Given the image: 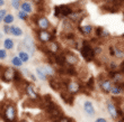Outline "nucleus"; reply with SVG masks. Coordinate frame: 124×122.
Wrapping results in <instances>:
<instances>
[{"mask_svg": "<svg viewBox=\"0 0 124 122\" xmlns=\"http://www.w3.org/2000/svg\"><path fill=\"white\" fill-rule=\"evenodd\" d=\"M20 1H18V0H11L10 1V5H11V7H13L14 9H16V10H19L20 8Z\"/></svg>", "mask_w": 124, "mask_h": 122, "instance_id": "nucleus-28", "label": "nucleus"}, {"mask_svg": "<svg viewBox=\"0 0 124 122\" xmlns=\"http://www.w3.org/2000/svg\"><path fill=\"white\" fill-rule=\"evenodd\" d=\"M17 75V70L14 66H6L0 71V78L5 83H11L15 81V77Z\"/></svg>", "mask_w": 124, "mask_h": 122, "instance_id": "nucleus-7", "label": "nucleus"}, {"mask_svg": "<svg viewBox=\"0 0 124 122\" xmlns=\"http://www.w3.org/2000/svg\"><path fill=\"white\" fill-rule=\"evenodd\" d=\"M105 66H106L107 72L117 71V70L121 68V63H120V61H116V59H114V58H109L108 62L105 64Z\"/></svg>", "mask_w": 124, "mask_h": 122, "instance_id": "nucleus-17", "label": "nucleus"}, {"mask_svg": "<svg viewBox=\"0 0 124 122\" xmlns=\"http://www.w3.org/2000/svg\"><path fill=\"white\" fill-rule=\"evenodd\" d=\"M20 10H24L25 13H27L28 15H31V13H33V11H34V9H33V5L31 1H28V0H25V1H23V2L20 3Z\"/></svg>", "mask_w": 124, "mask_h": 122, "instance_id": "nucleus-21", "label": "nucleus"}, {"mask_svg": "<svg viewBox=\"0 0 124 122\" xmlns=\"http://www.w3.org/2000/svg\"><path fill=\"white\" fill-rule=\"evenodd\" d=\"M80 51V56L84 58V61L87 62V63H90V62L95 61V53H94V48H93L92 43L85 39L81 42V46L79 48Z\"/></svg>", "mask_w": 124, "mask_h": 122, "instance_id": "nucleus-2", "label": "nucleus"}, {"mask_svg": "<svg viewBox=\"0 0 124 122\" xmlns=\"http://www.w3.org/2000/svg\"><path fill=\"white\" fill-rule=\"evenodd\" d=\"M23 91L24 93L27 95V97L30 100H32V101H34V102H37L39 103V101H41V99H42V96L39 94V92H37V90L35 89V86L33 85L32 82H25V84H24V87H23Z\"/></svg>", "mask_w": 124, "mask_h": 122, "instance_id": "nucleus-6", "label": "nucleus"}, {"mask_svg": "<svg viewBox=\"0 0 124 122\" xmlns=\"http://www.w3.org/2000/svg\"><path fill=\"white\" fill-rule=\"evenodd\" d=\"M106 109H107V112L109 113V116H112V119L116 120V119H120V118H123L118 104L116 102H114L113 100H107V102H106Z\"/></svg>", "mask_w": 124, "mask_h": 122, "instance_id": "nucleus-9", "label": "nucleus"}, {"mask_svg": "<svg viewBox=\"0 0 124 122\" xmlns=\"http://www.w3.org/2000/svg\"><path fill=\"white\" fill-rule=\"evenodd\" d=\"M17 56L22 59V62H23V63H27V62H30V59H31V54L27 51H25V49L18 51Z\"/></svg>", "mask_w": 124, "mask_h": 122, "instance_id": "nucleus-22", "label": "nucleus"}, {"mask_svg": "<svg viewBox=\"0 0 124 122\" xmlns=\"http://www.w3.org/2000/svg\"><path fill=\"white\" fill-rule=\"evenodd\" d=\"M18 1H20V0H18Z\"/></svg>", "mask_w": 124, "mask_h": 122, "instance_id": "nucleus-41", "label": "nucleus"}, {"mask_svg": "<svg viewBox=\"0 0 124 122\" xmlns=\"http://www.w3.org/2000/svg\"><path fill=\"white\" fill-rule=\"evenodd\" d=\"M58 122H73V120H72L71 118H69V116H62L61 118H60V119L58 120Z\"/></svg>", "mask_w": 124, "mask_h": 122, "instance_id": "nucleus-30", "label": "nucleus"}, {"mask_svg": "<svg viewBox=\"0 0 124 122\" xmlns=\"http://www.w3.org/2000/svg\"><path fill=\"white\" fill-rule=\"evenodd\" d=\"M28 1H31V2L34 3V5H35V6H37V7L44 5V0H28Z\"/></svg>", "mask_w": 124, "mask_h": 122, "instance_id": "nucleus-34", "label": "nucleus"}, {"mask_svg": "<svg viewBox=\"0 0 124 122\" xmlns=\"http://www.w3.org/2000/svg\"><path fill=\"white\" fill-rule=\"evenodd\" d=\"M95 122H107V120L105 118H98V119L95 120Z\"/></svg>", "mask_w": 124, "mask_h": 122, "instance_id": "nucleus-35", "label": "nucleus"}, {"mask_svg": "<svg viewBox=\"0 0 124 122\" xmlns=\"http://www.w3.org/2000/svg\"><path fill=\"white\" fill-rule=\"evenodd\" d=\"M14 20H15V17H14L13 13H7V15L5 16V18H3V24H5V25H11V24L14 23Z\"/></svg>", "mask_w": 124, "mask_h": 122, "instance_id": "nucleus-26", "label": "nucleus"}, {"mask_svg": "<svg viewBox=\"0 0 124 122\" xmlns=\"http://www.w3.org/2000/svg\"><path fill=\"white\" fill-rule=\"evenodd\" d=\"M64 89L72 95H77L84 91V83L79 80H76L75 77H70V78L65 80Z\"/></svg>", "mask_w": 124, "mask_h": 122, "instance_id": "nucleus-3", "label": "nucleus"}, {"mask_svg": "<svg viewBox=\"0 0 124 122\" xmlns=\"http://www.w3.org/2000/svg\"><path fill=\"white\" fill-rule=\"evenodd\" d=\"M5 3H6V2H5V0H0V8L5 6Z\"/></svg>", "mask_w": 124, "mask_h": 122, "instance_id": "nucleus-37", "label": "nucleus"}, {"mask_svg": "<svg viewBox=\"0 0 124 122\" xmlns=\"http://www.w3.org/2000/svg\"><path fill=\"white\" fill-rule=\"evenodd\" d=\"M7 56H8V54H7V49L0 48V61H5V59L7 58Z\"/></svg>", "mask_w": 124, "mask_h": 122, "instance_id": "nucleus-29", "label": "nucleus"}, {"mask_svg": "<svg viewBox=\"0 0 124 122\" xmlns=\"http://www.w3.org/2000/svg\"><path fill=\"white\" fill-rule=\"evenodd\" d=\"M19 122H28V121H27V120L26 119H23V120H20V121Z\"/></svg>", "mask_w": 124, "mask_h": 122, "instance_id": "nucleus-40", "label": "nucleus"}, {"mask_svg": "<svg viewBox=\"0 0 124 122\" xmlns=\"http://www.w3.org/2000/svg\"><path fill=\"white\" fill-rule=\"evenodd\" d=\"M1 40H2V32H0V42H1Z\"/></svg>", "mask_w": 124, "mask_h": 122, "instance_id": "nucleus-39", "label": "nucleus"}, {"mask_svg": "<svg viewBox=\"0 0 124 122\" xmlns=\"http://www.w3.org/2000/svg\"><path fill=\"white\" fill-rule=\"evenodd\" d=\"M10 35L15 36V37H20V36H23V35H24V32H23V29L20 28L19 26L14 25V26H11V30H10Z\"/></svg>", "mask_w": 124, "mask_h": 122, "instance_id": "nucleus-24", "label": "nucleus"}, {"mask_svg": "<svg viewBox=\"0 0 124 122\" xmlns=\"http://www.w3.org/2000/svg\"><path fill=\"white\" fill-rule=\"evenodd\" d=\"M84 111H85L86 114L89 116H95L96 110H95V106H94V104H93L92 101L87 100V101L84 102Z\"/></svg>", "mask_w": 124, "mask_h": 122, "instance_id": "nucleus-18", "label": "nucleus"}, {"mask_svg": "<svg viewBox=\"0 0 124 122\" xmlns=\"http://www.w3.org/2000/svg\"><path fill=\"white\" fill-rule=\"evenodd\" d=\"M0 119H2V104L0 103Z\"/></svg>", "mask_w": 124, "mask_h": 122, "instance_id": "nucleus-36", "label": "nucleus"}, {"mask_svg": "<svg viewBox=\"0 0 124 122\" xmlns=\"http://www.w3.org/2000/svg\"><path fill=\"white\" fill-rule=\"evenodd\" d=\"M7 15V10L6 9H0V24L3 23V18Z\"/></svg>", "mask_w": 124, "mask_h": 122, "instance_id": "nucleus-33", "label": "nucleus"}, {"mask_svg": "<svg viewBox=\"0 0 124 122\" xmlns=\"http://www.w3.org/2000/svg\"><path fill=\"white\" fill-rule=\"evenodd\" d=\"M62 55H63V58H64L65 65H70V66L78 67L79 57L76 53H73V51H70V49H65V51H62Z\"/></svg>", "mask_w": 124, "mask_h": 122, "instance_id": "nucleus-11", "label": "nucleus"}, {"mask_svg": "<svg viewBox=\"0 0 124 122\" xmlns=\"http://www.w3.org/2000/svg\"><path fill=\"white\" fill-rule=\"evenodd\" d=\"M96 83L98 84V87H99V90H101V93L104 94H109L111 93V90H112V86H113V84L114 82L111 80V77L107 75V73H103L101 74L97 78V82Z\"/></svg>", "mask_w": 124, "mask_h": 122, "instance_id": "nucleus-4", "label": "nucleus"}, {"mask_svg": "<svg viewBox=\"0 0 124 122\" xmlns=\"http://www.w3.org/2000/svg\"><path fill=\"white\" fill-rule=\"evenodd\" d=\"M22 45H23L24 49L27 51L28 53L32 55H34L36 49V45H35V40L31 35H25V37L23 38V42H22Z\"/></svg>", "mask_w": 124, "mask_h": 122, "instance_id": "nucleus-13", "label": "nucleus"}, {"mask_svg": "<svg viewBox=\"0 0 124 122\" xmlns=\"http://www.w3.org/2000/svg\"><path fill=\"white\" fill-rule=\"evenodd\" d=\"M112 96L114 97H121L124 95V86L121 85V84H116L114 83L113 86H112V90H111V93H109Z\"/></svg>", "mask_w": 124, "mask_h": 122, "instance_id": "nucleus-16", "label": "nucleus"}, {"mask_svg": "<svg viewBox=\"0 0 124 122\" xmlns=\"http://www.w3.org/2000/svg\"><path fill=\"white\" fill-rule=\"evenodd\" d=\"M23 62H22V59H20L18 56H14L13 58H11V65H13L15 68H20L22 66H23Z\"/></svg>", "mask_w": 124, "mask_h": 122, "instance_id": "nucleus-25", "label": "nucleus"}, {"mask_svg": "<svg viewBox=\"0 0 124 122\" xmlns=\"http://www.w3.org/2000/svg\"><path fill=\"white\" fill-rule=\"evenodd\" d=\"M116 99H118V106H120V110H121L122 112V116H124V101H121V99L120 97H116Z\"/></svg>", "mask_w": 124, "mask_h": 122, "instance_id": "nucleus-31", "label": "nucleus"}, {"mask_svg": "<svg viewBox=\"0 0 124 122\" xmlns=\"http://www.w3.org/2000/svg\"><path fill=\"white\" fill-rule=\"evenodd\" d=\"M61 99L63 100V102L67 103V104H72L73 103V99H75V95H72L65 90H62L61 91Z\"/></svg>", "mask_w": 124, "mask_h": 122, "instance_id": "nucleus-19", "label": "nucleus"}, {"mask_svg": "<svg viewBox=\"0 0 124 122\" xmlns=\"http://www.w3.org/2000/svg\"><path fill=\"white\" fill-rule=\"evenodd\" d=\"M43 51H45L46 55L47 54H58L60 51H62L61 48V45H60V43L56 40V39H53L51 40L50 43L45 44V45H43Z\"/></svg>", "mask_w": 124, "mask_h": 122, "instance_id": "nucleus-12", "label": "nucleus"}, {"mask_svg": "<svg viewBox=\"0 0 124 122\" xmlns=\"http://www.w3.org/2000/svg\"><path fill=\"white\" fill-rule=\"evenodd\" d=\"M2 30L6 35H10V30H11V26L10 25H5L2 27Z\"/></svg>", "mask_w": 124, "mask_h": 122, "instance_id": "nucleus-32", "label": "nucleus"}, {"mask_svg": "<svg viewBox=\"0 0 124 122\" xmlns=\"http://www.w3.org/2000/svg\"><path fill=\"white\" fill-rule=\"evenodd\" d=\"M17 106L14 102L2 103V120L5 122H17Z\"/></svg>", "mask_w": 124, "mask_h": 122, "instance_id": "nucleus-1", "label": "nucleus"}, {"mask_svg": "<svg viewBox=\"0 0 124 122\" xmlns=\"http://www.w3.org/2000/svg\"><path fill=\"white\" fill-rule=\"evenodd\" d=\"M73 11L71 5H59L54 7V17L58 19H64L70 16V13Z\"/></svg>", "mask_w": 124, "mask_h": 122, "instance_id": "nucleus-8", "label": "nucleus"}, {"mask_svg": "<svg viewBox=\"0 0 124 122\" xmlns=\"http://www.w3.org/2000/svg\"><path fill=\"white\" fill-rule=\"evenodd\" d=\"M32 20L37 30H50L51 27H52V24H51L50 19L46 16L42 15V13L34 16Z\"/></svg>", "mask_w": 124, "mask_h": 122, "instance_id": "nucleus-5", "label": "nucleus"}, {"mask_svg": "<svg viewBox=\"0 0 124 122\" xmlns=\"http://www.w3.org/2000/svg\"><path fill=\"white\" fill-rule=\"evenodd\" d=\"M3 48L7 51H13L15 48V42L11 38H5L3 39Z\"/></svg>", "mask_w": 124, "mask_h": 122, "instance_id": "nucleus-23", "label": "nucleus"}, {"mask_svg": "<svg viewBox=\"0 0 124 122\" xmlns=\"http://www.w3.org/2000/svg\"><path fill=\"white\" fill-rule=\"evenodd\" d=\"M117 122H124V116L123 118H120V120H118Z\"/></svg>", "mask_w": 124, "mask_h": 122, "instance_id": "nucleus-38", "label": "nucleus"}, {"mask_svg": "<svg viewBox=\"0 0 124 122\" xmlns=\"http://www.w3.org/2000/svg\"><path fill=\"white\" fill-rule=\"evenodd\" d=\"M86 17V11L85 9H79V10H73L71 13H70V16L68 17V19L70 21L75 24V25H80L82 20L85 19Z\"/></svg>", "mask_w": 124, "mask_h": 122, "instance_id": "nucleus-14", "label": "nucleus"}, {"mask_svg": "<svg viewBox=\"0 0 124 122\" xmlns=\"http://www.w3.org/2000/svg\"><path fill=\"white\" fill-rule=\"evenodd\" d=\"M77 29L82 36H90L94 34L95 27L92 25H78Z\"/></svg>", "mask_w": 124, "mask_h": 122, "instance_id": "nucleus-15", "label": "nucleus"}, {"mask_svg": "<svg viewBox=\"0 0 124 122\" xmlns=\"http://www.w3.org/2000/svg\"><path fill=\"white\" fill-rule=\"evenodd\" d=\"M35 75H36V77L41 81H47L49 80V76H47V74L45 73L43 66H37V67L35 68Z\"/></svg>", "mask_w": 124, "mask_h": 122, "instance_id": "nucleus-20", "label": "nucleus"}, {"mask_svg": "<svg viewBox=\"0 0 124 122\" xmlns=\"http://www.w3.org/2000/svg\"><path fill=\"white\" fill-rule=\"evenodd\" d=\"M36 39L41 45H45L51 40L55 39V35L51 30H37L36 32Z\"/></svg>", "mask_w": 124, "mask_h": 122, "instance_id": "nucleus-10", "label": "nucleus"}, {"mask_svg": "<svg viewBox=\"0 0 124 122\" xmlns=\"http://www.w3.org/2000/svg\"><path fill=\"white\" fill-rule=\"evenodd\" d=\"M17 17H18V19H20V20H23V21H25V20H27L28 18H30V15L27 13H25L24 10H18L17 11Z\"/></svg>", "mask_w": 124, "mask_h": 122, "instance_id": "nucleus-27", "label": "nucleus"}]
</instances>
